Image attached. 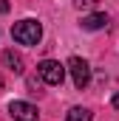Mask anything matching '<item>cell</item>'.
Wrapping results in <instances>:
<instances>
[{"instance_id": "obj_1", "label": "cell", "mask_w": 119, "mask_h": 121, "mask_svg": "<svg viewBox=\"0 0 119 121\" xmlns=\"http://www.w3.org/2000/svg\"><path fill=\"white\" fill-rule=\"evenodd\" d=\"M11 37H14L20 45H37L40 37H43V28H40L37 20H20V23H14Z\"/></svg>"}, {"instance_id": "obj_2", "label": "cell", "mask_w": 119, "mask_h": 121, "mask_svg": "<svg viewBox=\"0 0 119 121\" xmlns=\"http://www.w3.org/2000/svg\"><path fill=\"white\" fill-rule=\"evenodd\" d=\"M68 70H71V76H74L77 90H85L88 82H91V68H88V62L82 59V56H71V59H68Z\"/></svg>"}, {"instance_id": "obj_3", "label": "cell", "mask_w": 119, "mask_h": 121, "mask_svg": "<svg viewBox=\"0 0 119 121\" xmlns=\"http://www.w3.org/2000/svg\"><path fill=\"white\" fill-rule=\"evenodd\" d=\"M37 70H40V76H43V82L45 85H62V79H65V68L60 65V62L54 59H43L40 65H37Z\"/></svg>"}, {"instance_id": "obj_4", "label": "cell", "mask_w": 119, "mask_h": 121, "mask_svg": "<svg viewBox=\"0 0 119 121\" xmlns=\"http://www.w3.org/2000/svg\"><path fill=\"white\" fill-rule=\"evenodd\" d=\"M9 116L14 121H37V107L34 104H29V101H11L9 104Z\"/></svg>"}, {"instance_id": "obj_5", "label": "cell", "mask_w": 119, "mask_h": 121, "mask_svg": "<svg viewBox=\"0 0 119 121\" xmlns=\"http://www.w3.org/2000/svg\"><path fill=\"white\" fill-rule=\"evenodd\" d=\"M3 65H6L11 73H23V56H20V54H14L11 48H9V51H3Z\"/></svg>"}, {"instance_id": "obj_6", "label": "cell", "mask_w": 119, "mask_h": 121, "mask_svg": "<svg viewBox=\"0 0 119 121\" xmlns=\"http://www.w3.org/2000/svg\"><path fill=\"white\" fill-rule=\"evenodd\" d=\"M105 26H108V14H88V17H82V28H88V31L105 28Z\"/></svg>"}, {"instance_id": "obj_7", "label": "cell", "mask_w": 119, "mask_h": 121, "mask_svg": "<svg viewBox=\"0 0 119 121\" xmlns=\"http://www.w3.org/2000/svg\"><path fill=\"white\" fill-rule=\"evenodd\" d=\"M65 121H91V110L88 107H74V110H68Z\"/></svg>"}, {"instance_id": "obj_8", "label": "cell", "mask_w": 119, "mask_h": 121, "mask_svg": "<svg viewBox=\"0 0 119 121\" xmlns=\"http://www.w3.org/2000/svg\"><path fill=\"white\" fill-rule=\"evenodd\" d=\"M74 6H77V9H94L96 0H74Z\"/></svg>"}, {"instance_id": "obj_9", "label": "cell", "mask_w": 119, "mask_h": 121, "mask_svg": "<svg viewBox=\"0 0 119 121\" xmlns=\"http://www.w3.org/2000/svg\"><path fill=\"white\" fill-rule=\"evenodd\" d=\"M9 11V0H0V14H6Z\"/></svg>"}, {"instance_id": "obj_10", "label": "cell", "mask_w": 119, "mask_h": 121, "mask_svg": "<svg viewBox=\"0 0 119 121\" xmlns=\"http://www.w3.org/2000/svg\"><path fill=\"white\" fill-rule=\"evenodd\" d=\"M114 107L119 110V93H114Z\"/></svg>"}, {"instance_id": "obj_11", "label": "cell", "mask_w": 119, "mask_h": 121, "mask_svg": "<svg viewBox=\"0 0 119 121\" xmlns=\"http://www.w3.org/2000/svg\"><path fill=\"white\" fill-rule=\"evenodd\" d=\"M0 85H3V79H0Z\"/></svg>"}]
</instances>
